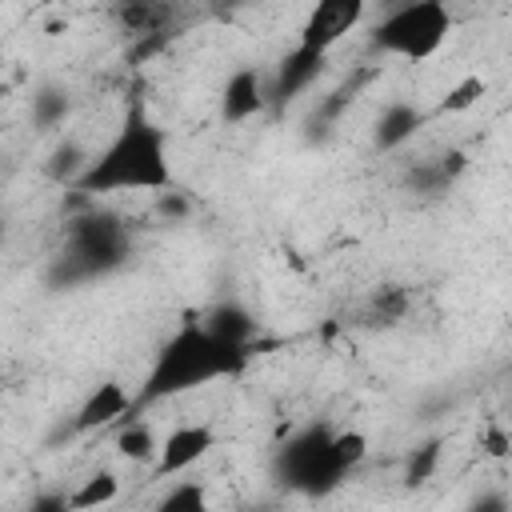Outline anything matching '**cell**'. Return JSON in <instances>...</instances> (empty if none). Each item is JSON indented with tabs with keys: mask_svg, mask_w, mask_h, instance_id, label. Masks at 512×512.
<instances>
[{
	"mask_svg": "<svg viewBox=\"0 0 512 512\" xmlns=\"http://www.w3.org/2000/svg\"><path fill=\"white\" fill-rule=\"evenodd\" d=\"M252 364V352L224 348L204 332L200 320H184L152 356L140 388H136V412L160 400H176L184 392H196L212 380H236Z\"/></svg>",
	"mask_w": 512,
	"mask_h": 512,
	"instance_id": "3",
	"label": "cell"
},
{
	"mask_svg": "<svg viewBox=\"0 0 512 512\" xmlns=\"http://www.w3.org/2000/svg\"><path fill=\"white\" fill-rule=\"evenodd\" d=\"M364 16H368V4H364V0H320V4L308 8L296 44L332 56V48H336L348 32H356V28L364 24Z\"/></svg>",
	"mask_w": 512,
	"mask_h": 512,
	"instance_id": "8",
	"label": "cell"
},
{
	"mask_svg": "<svg viewBox=\"0 0 512 512\" xmlns=\"http://www.w3.org/2000/svg\"><path fill=\"white\" fill-rule=\"evenodd\" d=\"M24 512H76V508H72V496H68V492H60V488H40V492L24 504Z\"/></svg>",
	"mask_w": 512,
	"mask_h": 512,
	"instance_id": "27",
	"label": "cell"
},
{
	"mask_svg": "<svg viewBox=\"0 0 512 512\" xmlns=\"http://www.w3.org/2000/svg\"><path fill=\"white\" fill-rule=\"evenodd\" d=\"M92 156H96V152H88L84 140L60 136V140L52 144L48 160H44V180L56 184V188H64V192H76L80 180H84V172L92 168Z\"/></svg>",
	"mask_w": 512,
	"mask_h": 512,
	"instance_id": "17",
	"label": "cell"
},
{
	"mask_svg": "<svg viewBox=\"0 0 512 512\" xmlns=\"http://www.w3.org/2000/svg\"><path fill=\"white\" fill-rule=\"evenodd\" d=\"M196 320H200L204 332H208L212 340H220L224 348H236V352H252V356H256V344H260V320H256V312H252L244 300H236V296L212 300Z\"/></svg>",
	"mask_w": 512,
	"mask_h": 512,
	"instance_id": "11",
	"label": "cell"
},
{
	"mask_svg": "<svg viewBox=\"0 0 512 512\" xmlns=\"http://www.w3.org/2000/svg\"><path fill=\"white\" fill-rule=\"evenodd\" d=\"M112 16L120 20V28H124L128 36H144V40H152V36L164 32L168 8H164V4H128V8H116Z\"/></svg>",
	"mask_w": 512,
	"mask_h": 512,
	"instance_id": "22",
	"label": "cell"
},
{
	"mask_svg": "<svg viewBox=\"0 0 512 512\" xmlns=\"http://www.w3.org/2000/svg\"><path fill=\"white\" fill-rule=\"evenodd\" d=\"M116 452H120V460H128V464H156V456H160V436H156V428H152L148 420L132 416V420H124V424L116 428Z\"/></svg>",
	"mask_w": 512,
	"mask_h": 512,
	"instance_id": "18",
	"label": "cell"
},
{
	"mask_svg": "<svg viewBox=\"0 0 512 512\" xmlns=\"http://www.w3.org/2000/svg\"><path fill=\"white\" fill-rule=\"evenodd\" d=\"M192 212H196V204L184 188H168V192L152 196V216L160 224H184V220H192Z\"/></svg>",
	"mask_w": 512,
	"mask_h": 512,
	"instance_id": "24",
	"label": "cell"
},
{
	"mask_svg": "<svg viewBox=\"0 0 512 512\" xmlns=\"http://www.w3.org/2000/svg\"><path fill=\"white\" fill-rule=\"evenodd\" d=\"M324 64H328L324 52H312L304 44H292L272 64V72H268V116H284L324 76Z\"/></svg>",
	"mask_w": 512,
	"mask_h": 512,
	"instance_id": "6",
	"label": "cell"
},
{
	"mask_svg": "<svg viewBox=\"0 0 512 512\" xmlns=\"http://www.w3.org/2000/svg\"><path fill=\"white\" fill-rule=\"evenodd\" d=\"M68 496H72V508H76V512H100V508H108V504L120 496V476H116L112 468H96V472H88Z\"/></svg>",
	"mask_w": 512,
	"mask_h": 512,
	"instance_id": "20",
	"label": "cell"
},
{
	"mask_svg": "<svg viewBox=\"0 0 512 512\" xmlns=\"http://www.w3.org/2000/svg\"><path fill=\"white\" fill-rule=\"evenodd\" d=\"M488 92V80L480 76V72H468V76H460L448 92H444V100H440V116H456V112H468V108H476L480 104V96Z\"/></svg>",
	"mask_w": 512,
	"mask_h": 512,
	"instance_id": "23",
	"label": "cell"
},
{
	"mask_svg": "<svg viewBox=\"0 0 512 512\" xmlns=\"http://www.w3.org/2000/svg\"><path fill=\"white\" fill-rule=\"evenodd\" d=\"M216 112L232 128L268 116V72H260V64H236L220 84Z\"/></svg>",
	"mask_w": 512,
	"mask_h": 512,
	"instance_id": "10",
	"label": "cell"
},
{
	"mask_svg": "<svg viewBox=\"0 0 512 512\" xmlns=\"http://www.w3.org/2000/svg\"><path fill=\"white\" fill-rule=\"evenodd\" d=\"M480 448H484L488 456H504V452H508V436H504V432L492 424V428H484V436H480Z\"/></svg>",
	"mask_w": 512,
	"mask_h": 512,
	"instance_id": "28",
	"label": "cell"
},
{
	"mask_svg": "<svg viewBox=\"0 0 512 512\" xmlns=\"http://www.w3.org/2000/svg\"><path fill=\"white\" fill-rule=\"evenodd\" d=\"M168 188H176L168 132L148 116V108L140 100H132L124 108V120L112 132V140L92 156V168L84 172L76 192L104 200V196H120V192L160 196Z\"/></svg>",
	"mask_w": 512,
	"mask_h": 512,
	"instance_id": "2",
	"label": "cell"
},
{
	"mask_svg": "<svg viewBox=\"0 0 512 512\" xmlns=\"http://www.w3.org/2000/svg\"><path fill=\"white\" fill-rule=\"evenodd\" d=\"M428 120H432V112L420 108L416 100H388L372 120V152L392 156V152L408 148Z\"/></svg>",
	"mask_w": 512,
	"mask_h": 512,
	"instance_id": "12",
	"label": "cell"
},
{
	"mask_svg": "<svg viewBox=\"0 0 512 512\" xmlns=\"http://www.w3.org/2000/svg\"><path fill=\"white\" fill-rule=\"evenodd\" d=\"M248 512H272V508H248Z\"/></svg>",
	"mask_w": 512,
	"mask_h": 512,
	"instance_id": "29",
	"label": "cell"
},
{
	"mask_svg": "<svg viewBox=\"0 0 512 512\" xmlns=\"http://www.w3.org/2000/svg\"><path fill=\"white\" fill-rule=\"evenodd\" d=\"M216 448V428L204 424V420H188V424H176L160 436V456L152 464V472L160 480H180L184 472H192L208 452Z\"/></svg>",
	"mask_w": 512,
	"mask_h": 512,
	"instance_id": "9",
	"label": "cell"
},
{
	"mask_svg": "<svg viewBox=\"0 0 512 512\" xmlns=\"http://www.w3.org/2000/svg\"><path fill=\"white\" fill-rule=\"evenodd\" d=\"M460 512H512V496L504 488H480L476 496H468Z\"/></svg>",
	"mask_w": 512,
	"mask_h": 512,
	"instance_id": "26",
	"label": "cell"
},
{
	"mask_svg": "<svg viewBox=\"0 0 512 512\" xmlns=\"http://www.w3.org/2000/svg\"><path fill=\"white\" fill-rule=\"evenodd\" d=\"M464 172H468V156L460 148H448V152L412 160L404 168V188L412 196H420V200H440V196H448L460 184Z\"/></svg>",
	"mask_w": 512,
	"mask_h": 512,
	"instance_id": "13",
	"label": "cell"
},
{
	"mask_svg": "<svg viewBox=\"0 0 512 512\" xmlns=\"http://www.w3.org/2000/svg\"><path fill=\"white\" fill-rule=\"evenodd\" d=\"M136 256V232L128 216L116 208L68 192L64 196V228H60V248L44 264V288L48 292H80L96 280H108L128 268Z\"/></svg>",
	"mask_w": 512,
	"mask_h": 512,
	"instance_id": "1",
	"label": "cell"
},
{
	"mask_svg": "<svg viewBox=\"0 0 512 512\" xmlns=\"http://www.w3.org/2000/svg\"><path fill=\"white\" fill-rule=\"evenodd\" d=\"M152 512H212L208 484L204 480H172L164 496L152 504Z\"/></svg>",
	"mask_w": 512,
	"mask_h": 512,
	"instance_id": "21",
	"label": "cell"
},
{
	"mask_svg": "<svg viewBox=\"0 0 512 512\" xmlns=\"http://www.w3.org/2000/svg\"><path fill=\"white\" fill-rule=\"evenodd\" d=\"M456 16L444 0H404L392 4L372 28H368V48L376 56H396V60H432L452 32Z\"/></svg>",
	"mask_w": 512,
	"mask_h": 512,
	"instance_id": "5",
	"label": "cell"
},
{
	"mask_svg": "<svg viewBox=\"0 0 512 512\" xmlns=\"http://www.w3.org/2000/svg\"><path fill=\"white\" fill-rule=\"evenodd\" d=\"M368 436L360 432V428H336V456H340V464L348 468V472H356L364 460H368Z\"/></svg>",
	"mask_w": 512,
	"mask_h": 512,
	"instance_id": "25",
	"label": "cell"
},
{
	"mask_svg": "<svg viewBox=\"0 0 512 512\" xmlns=\"http://www.w3.org/2000/svg\"><path fill=\"white\" fill-rule=\"evenodd\" d=\"M344 476L348 468L336 456V428L320 416L292 428L272 452V480L288 496L324 500L344 484Z\"/></svg>",
	"mask_w": 512,
	"mask_h": 512,
	"instance_id": "4",
	"label": "cell"
},
{
	"mask_svg": "<svg viewBox=\"0 0 512 512\" xmlns=\"http://www.w3.org/2000/svg\"><path fill=\"white\" fill-rule=\"evenodd\" d=\"M352 96H356V84L348 80L344 88H336L332 96H324L320 104H312V112L300 120V140H304L308 148H328V144L336 140L340 116H344V108L352 104Z\"/></svg>",
	"mask_w": 512,
	"mask_h": 512,
	"instance_id": "16",
	"label": "cell"
},
{
	"mask_svg": "<svg viewBox=\"0 0 512 512\" xmlns=\"http://www.w3.org/2000/svg\"><path fill=\"white\" fill-rule=\"evenodd\" d=\"M412 312V292L404 284H376L364 304H360V328H372V332H388V328H400Z\"/></svg>",
	"mask_w": 512,
	"mask_h": 512,
	"instance_id": "15",
	"label": "cell"
},
{
	"mask_svg": "<svg viewBox=\"0 0 512 512\" xmlns=\"http://www.w3.org/2000/svg\"><path fill=\"white\" fill-rule=\"evenodd\" d=\"M136 416V392L124 384V380H116V376H108V380H100L84 400H80V408L68 416V436H88V432H100V428H120L124 420H132Z\"/></svg>",
	"mask_w": 512,
	"mask_h": 512,
	"instance_id": "7",
	"label": "cell"
},
{
	"mask_svg": "<svg viewBox=\"0 0 512 512\" xmlns=\"http://www.w3.org/2000/svg\"><path fill=\"white\" fill-rule=\"evenodd\" d=\"M72 116V88L64 80H40L32 92H28V124L32 132L40 136H52L68 124Z\"/></svg>",
	"mask_w": 512,
	"mask_h": 512,
	"instance_id": "14",
	"label": "cell"
},
{
	"mask_svg": "<svg viewBox=\"0 0 512 512\" xmlns=\"http://www.w3.org/2000/svg\"><path fill=\"white\" fill-rule=\"evenodd\" d=\"M440 460H444V436H428V440H420L408 456H404V468H400V484L408 488V492H416V488H424L436 472H440Z\"/></svg>",
	"mask_w": 512,
	"mask_h": 512,
	"instance_id": "19",
	"label": "cell"
}]
</instances>
